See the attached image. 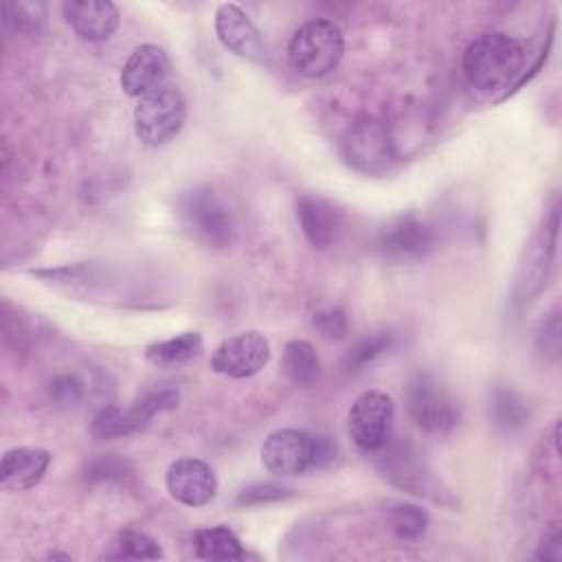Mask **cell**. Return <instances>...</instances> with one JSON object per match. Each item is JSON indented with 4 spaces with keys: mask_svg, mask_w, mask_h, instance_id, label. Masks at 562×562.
Returning <instances> with one entry per match:
<instances>
[{
    "mask_svg": "<svg viewBox=\"0 0 562 562\" xmlns=\"http://www.w3.org/2000/svg\"><path fill=\"white\" fill-rule=\"evenodd\" d=\"M294 490L281 483H252L248 487H244L237 496V505H266V503H274V501H283L288 496H292Z\"/></svg>",
    "mask_w": 562,
    "mask_h": 562,
    "instance_id": "f1b7e54d",
    "label": "cell"
},
{
    "mask_svg": "<svg viewBox=\"0 0 562 562\" xmlns=\"http://www.w3.org/2000/svg\"><path fill=\"white\" fill-rule=\"evenodd\" d=\"M187 119V101L180 88H162L138 99L134 108V132L147 147H160L173 140Z\"/></svg>",
    "mask_w": 562,
    "mask_h": 562,
    "instance_id": "277c9868",
    "label": "cell"
},
{
    "mask_svg": "<svg viewBox=\"0 0 562 562\" xmlns=\"http://www.w3.org/2000/svg\"><path fill=\"white\" fill-rule=\"evenodd\" d=\"M169 72H171V61L165 48H160L158 44H140L127 57L119 81L127 97L140 99L162 88Z\"/></svg>",
    "mask_w": 562,
    "mask_h": 562,
    "instance_id": "7c38bea8",
    "label": "cell"
},
{
    "mask_svg": "<svg viewBox=\"0 0 562 562\" xmlns=\"http://www.w3.org/2000/svg\"><path fill=\"white\" fill-rule=\"evenodd\" d=\"M165 485L169 496L187 507H202L215 498L217 479L213 468L193 457L176 459L165 474Z\"/></svg>",
    "mask_w": 562,
    "mask_h": 562,
    "instance_id": "30bf717a",
    "label": "cell"
},
{
    "mask_svg": "<svg viewBox=\"0 0 562 562\" xmlns=\"http://www.w3.org/2000/svg\"><path fill=\"white\" fill-rule=\"evenodd\" d=\"M134 430H136V426H134L127 408L123 411L114 404H108L101 411H97V415L92 417V424H90V432L97 439H116V437H125Z\"/></svg>",
    "mask_w": 562,
    "mask_h": 562,
    "instance_id": "d4e9b609",
    "label": "cell"
},
{
    "mask_svg": "<svg viewBox=\"0 0 562 562\" xmlns=\"http://www.w3.org/2000/svg\"><path fill=\"white\" fill-rule=\"evenodd\" d=\"M50 395L59 404H77L83 395V386L75 375H59L50 382Z\"/></svg>",
    "mask_w": 562,
    "mask_h": 562,
    "instance_id": "4dcf8cb0",
    "label": "cell"
},
{
    "mask_svg": "<svg viewBox=\"0 0 562 562\" xmlns=\"http://www.w3.org/2000/svg\"><path fill=\"white\" fill-rule=\"evenodd\" d=\"M270 360V342L268 338L257 331H239L228 338H224L213 356H211V369L220 375L244 380L255 373H259Z\"/></svg>",
    "mask_w": 562,
    "mask_h": 562,
    "instance_id": "9c48e42d",
    "label": "cell"
},
{
    "mask_svg": "<svg viewBox=\"0 0 562 562\" xmlns=\"http://www.w3.org/2000/svg\"><path fill=\"white\" fill-rule=\"evenodd\" d=\"M380 452L378 465L402 490H408L413 494H428L430 492V474L422 461V457L415 452L411 443H391V439L375 450Z\"/></svg>",
    "mask_w": 562,
    "mask_h": 562,
    "instance_id": "2e32d148",
    "label": "cell"
},
{
    "mask_svg": "<svg viewBox=\"0 0 562 562\" xmlns=\"http://www.w3.org/2000/svg\"><path fill=\"white\" fill-rule=\"evenodd\" d=\"M525 46L501 31L483 33L463 53V72L472 88L483 94L505 92L522 79Z\"/></svg>",
    "mask_w": 562,
    "mask_h": 562,
    "instance_id": "6da1fadb",
    "label": "cell"
},
{
    "mask_svg": "<svg viewBox=\"0 0 562 562\" xmlns=\"http://www.w3.org/2000/svg\"><path fill=\"white\" fill-rule=\"evenodd\" d=\"M435 244L432 228L413 213L397 215L380 231V248L393 259H415L426 255Z\"/></svg>",
    "mask_w": 562,
    "mask_h": 562,
    "instance_id": "9a60e30c",
    "label": "cell"
},
{
    "mask_svg": "<svg viewBox=\"0 0 562 562\" xmlns=\"http://www.w3.org/2000/svg\"><path fill=\"white\" fill-rule=\"evenodd\" d=\"M342 154L353 169L369 176L386 173L395 160L389 130L378 119L356 121L342 138Z\"/></svg>",
    "mask_w": 562,
    "mask_h": 562,
    "instance_id": "ba28073f",
    "label": "cell"
},
{
    "mask_svg": "<svg viewBox=\"0 0 562 562\" xmlns=\"http://www.w3.org/2000/svg\"><path fill=\"white\" fill-rule=\"evenodd\" d=\"M70 29L86 42H105L121 24V13L108 0H68L61 4Z\"/></svg>",
    "mask_w": 562,
    "mask_h": 562,
    "instance_id": "5bb4252c",
    "label": "cell"
},
{
    "mask_svg": "<svg viewBox=\"0 0 562 562\" xmlns=\"http://www.w3.org/2000/svg\"><path fill=\"white\" fill-rule=\"evenodd\" d=\"M50 465V452L37 446H15L4 450L0 463V487L24 492L42 481Z\"/></svg>",
    "mask_w": 562,
    "mask_h": 562,
    "instance_id": "e0dca14e",
    "label": "cell"
},
{
    "mask_svg": "<svg viewBox=\"0 0 562 562\" xmlns=\"http://www.w3.org/2000/svg\"><path fill=\"white\" fill-rule=\"evenodd\" d=\"M413 422L430 435H446L457 424V406L446 386L432 373H417L406 391Z\"/></svg>",
    "mask_w": 562,
    "mask_h": 562,
    "instance_id": "8992f818",
    "label": "cell"
},
{
    "mask_svg": "<svg viewBox=\"0 0 562 562\" xmlns=\"http://www.w3.org/2000/svg\"><path fill=\"white\" fill-rule=\"evenodd\" d=\"M345 53V35L331 20L316 18L301 24L288 44L290 68L305 79H321L336 70Z\"/></svg>",
    "mask_w": 562,
    "mask_h": 562,
    "instance_id": "7a4b0ae2",
    "label": "cell"
},
{
    "mask_svg": "<svg viewBox=\"0 0 562 562\" xmlns=\"http://www.w3.org/2000/svg\"><path fill=\"white\" fill-rule=\"evenodd\" d=\"M391 345V334L389 331H375L364 336L362 340H358L347 353H345V369L347 371H358L362 369L367 362H371L373 358H378L380 353H384Z\"/></svg>",
    "mask_w": 562,
    "mask_h": 562,
    "instance_id": "484cf974",
    "label": "cell"
},
{
    "mask_svg": "<svg viewBox=\"0 0 562 562\" xmlns=\"http://www.w3.org/2000/svg\"><path fill=\"white\" fill-rule=\"evenodd\" d=\"M178 402H180L178 389H173V386H154V389L143 391V393L132 402V406L127 408V413H130V417H132L136 430H140V428L147 426L156 415L176 408Z\"/></svg>",
    "mask_w": 562,
    "mask_h": 562,
    "instance_id": "44dd1931",
    "label": "cell"
},
{
    "mask_svg": "<svg viewBox=\"0 0 562 562\" xmlns=\"http://www.w3.org/2000/svg\"><path fill=\"white\" fill-rule=\"evenodd\" d=\"M132 472L130 461H125L119 454H97L92 457L86 468H83V476L90 483H112V481H121Z\"/></svg>",
    "mask_w": 562,
    "mask_h": 562,
    "instance_id": "4316f807",
    "label": "cell"
},
{
    "mask_svg": "<svg viewBox=\"0 0 562 562\" xmlns=\"http://www.w3.org/2000/svg\"><path fill=\"white\" fill-rule=\"evenodd\" d=\"M114 549L105 555V558H114V560H158L162 558L160 544L145 531H136V529H127L123 531L114 544Z\"/></svg>",
    "mask_w": 562,
    "mask_h": 562,
    "instance_id": "7402d4cb",
    "label": "cell"
},
{
    "mask_svg": "<svg viewBox=\"0 0 562 562\" xmlns=\"http://www.w3.org/2000/svg\"><path fill=\"white\" fill-rule=\"evenodd\" d=\"M538 340H540L542 353L551 360H558V356H560V318H558V314H551V318L542 325Z\"/></svg>",
    "mask_w": 562,
    "mask_h": 562,
    "instance_id": "d6a6232c",
    "label": "cell"
},
{
    "mask_svg": "<svg viewBox=\"0 0 562 562\" xmlns=\"http://www.w3.org/2000/svg\"><path fill=\"white\" fill-rule=\"evenodd\" d=\"M193 547L195 555L202 560H241L246 558V551L239 542V538L224 525L198 529L193 533Z\"/></svg>",
    "mask_w": 562,
    "mask_h": 562,
    "instance_id": "d6986e66",
    "label": "cell"
},
{
    "mask_svg": "<svg viewBox=\"0 0 562 562\" xmlns=\"http://www.w3.org/2000/svg\"><path fill=\"white\" fill-rule=\"evenodd\" d=\"M314 327L325 338H342L347 331V318L345 312L338 307H327L314 314Z\"/></svg>",
    "mask_w": 562,
    "mask_h": 562,
    "instance_id": "f546056e",
    "label": "cell"
},
{
    "mask_svg": "<svg viewBox=\"0 0 562 562\" xmlns=\"http://www.w3.org/2000/svg\"><path fill=\"white\" fill-rule=\"evenodd\" d=\"M202 349V336L198 331H182L167 340L147 345L145 358L156 367H173L195 358Z\"/></svg>",
    "mask_w": 562,
    "mask_h": 562,
    "instance_id": "ffe728a7",
    "label": "cell"
},
{
    "mask_svg": "<svg viewBox=\"0 0 562 562\" xmlns=\"http://www.w3.org/2000/svg\"><path fill=\"white\" fill-rule=\"evenodd\" d=\"M281 369L285 378L296 386H312L321 378V360L312 342L307 340H290L283 347Z\"/></svg>",
    "mask_w": 562,
    "mask_h": 562,
    "instance_id": "ac0fdd59",
    "label": "cell"
},
{
    "mask_svg": "<svg viewBox=\"0 0 562 562\" xmlns=\"http://www.w3.org/2000/svg\"><path fill=\"white\" fill-rule=\"evenodd\" d=\"M4 22L15 33H40L46 24V7L42 2H7Z\"/></svg>",
    "mask_w": 562,
    "mask_h": 562,
    "instance_id": "cb8c5ba5",
    "label": "cell"
},
{
    "mask_svg": "<svg viewBox=\"0 0 562 562\" xmlns=\"http://www.w3.org/2000/svg\"><path fill=\"white\" fill-rule=\"evenodd\" d=\"M184 231L209 248H226L235 237V220L220 195L209 187H195L180 198L178 206Z\"/></svg>",
    "mask_w": 562,
    "mask_h": 562,
    "instance_id": "3957f363",
    "label": "cell"
},
{
    "mask_svg": "<svg viewBox=\"0 0 562 562\" xmlns=\"http://www.w3.org/2000/svg\"><path fill=\"white\" fill-rule=\"evenodd\" d=\"M386 522L391 527V531L400 538V540H417L419 536L426 533L428 527V514L411 503H395L389 512H386Z\"/></svg>",
    "mask_w": 562,
    "mask_h": 562,
    "instance_id": "603a6c76",
    "label": "cell"
},
{
    "mask_svg": "<svg viewBox=\"0 0 562 562\" xmlns=\"http://www.w3.org/2000/svg\"><path fill=\"white\" fill-rule=\"evenodd\" d=\"M393 419L395 404L391 395L371 389L353 400L347 415V432L360 450L375 452L391 439Z\"/></svg>",
    "mask_w": 562,
    "mask_h": 562,
    "instance_id": "5b68a950",
    "label": "cell"
},
{
    "mask_svg": "<svg viewBox=\"0 0 562 562\" xmlns=\"http://www.w3.org/2000/svg\"><path fill=\"white\" fill-rule=\"evenodd\" d=\"M261 463L281 479L316 470V435L301 428L272 430L261 443Z\"/></svg>",
    "mask_w": 562,
    "mask_h": 562,
    "instance_id": "52a82bcc",
    "label": "cell"
},
{
    "mask_svg": "<svg viewBox=\"0 0 562 562\" xmlns=\"http://www.w3.org/2000/svg\"><path fill=\"white\" fill-rule=\"evenodd\" d=\"M492 411H494V419L501 428H516V426H522L527 419V408H525L522 400L509 389L494 391Z\"/></svg>",
    "mask_w": 562,
    "mask_h": 562,
    "instance_id": "83f0119b",
    "label": "cell"
},
{
    "mask_svg": "<svg viewBox=\"0 0 562 562\" xmlns=\"http://www.w3.org/2000/svg\"><path fill=\"white\" fill-rule=\"evenodd\" d=\"M536 558L538 560H551V562H560L562 560V529H560L558 522H553L544 531L542 542L538 544Z\"/></svg>",
    "mask_w": 562,
    "mask_h": 562,
    "instance_id": "1f68e13d",
    "label": "cell"
},
{
    "mask_svg": "<svg viewBox=\"0 0 562 562\" xmlns=\"http://www.w3.org/2000/svg\"><path fill=\"white\" fill-rule=\"evenodd\" d=\"M296 220L310 246L318 250L334 246L342 231V211L321 195H299Z\"/></svg>",
    "mask_w": 562,
    "mask_h": 562,
    "instance_id": "4fadbf2b",
    "label": "cell"
},
{
    "mask_svg": "<svg viewBox=\"0 0 562 562\" xmlns=\"http://www.w3.org/2000/svg\"><path fill=\"white\" fill-rule=\"evenodd\" d=\"M215 33L222 46L235 53L237 57H244L250 61H266L268 50H266L263 37L239 4L224 2L217 7Z\"/></svg>",
    "mask_w": 562,
    "mask_h": 562,
    "instance_id": "8fae6325",
    "label": "cell"
}]
</instances>
